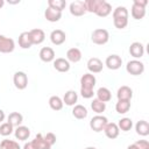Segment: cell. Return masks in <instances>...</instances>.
Masks as SVG:
<instances>
[{
    "label": "cell",
    "mask_w": 149,
    "mask_h": 149,
    "mask_svg": "<svg viewBox=\"0 0 149 149\" xmlns=\"http://www.w3.org/2000/svg\"><path fill=\"white\" fill-rule=\"evenodd\" d=\"M97 79L92 73H84L80 78V94L85 99H91L94 94L93 88L95 86Z\"/></svg>",
    "instance_id": "cell-1"
},
{
    "label": "cell",
    "mask_w": 149,
    "mask_h": 149,
    "mask_svg": "<svg viewBox=\"0 0 149 149\" xmlns=\"http://www.w3.org/2000/svg\"><path fill=\"white\" fill-rule=\"evenodd\" d=\"M91 40L94 44H98V45H104L108 42L109 40V33L108 30L104 29V28H98V29H94L92 31V35H91Z\"/></svg>",
    "instance_id": "cell-2"
},
{
    "label": "cell",
    "mask_w": 149,
    "mask_h": 149,
    "mask_svg": "<svg viewBox=\"0 0 149 149\" xmlns=\"http://www.w3.org/2000/svg\"><path fill=\"white\" fill-rule=\"evenodd\" d=\"M126 71L132 76H140L144 71V64L139 59H132L127 63Z\"/></svg>",
    "instance_id": "cell-3"
},
{
    "label": "cell",
    "mask_w": 149,
    "mask_h": 149,
    "mask_svg": "<svg viewBox=\"0 0 149 149\" xmlns=\"http://www.w3.org/2000/svg\"><path fill=\"white\" fill-rule=\"evenodd\" d=\"M107 123H108V120H107L106 116L100 115V114H97L95 116H93V118L91 119V121H90V127H91V129H92L93 132L99 133V132H102V130H104V128H105V126H106Z\"/></svg>",
    "instance_id": "cell-4"
},
{
    "label": "cell",
    "mask_w": 149,
    "mask_h": 149,
    "mask_svg": "<svg viewBox=\"0 0 149 149\" xmlns=\"http://www.w3.org/2000/svg\"><path fill=\"white\" fill-rule=\"evenodd\" d=\"M13 83L17 90H24L28 86V76L23 71H16L13 76Z\"/></svg>",
    "instance_id": "cell-5"
},
{
    "label": "cell",
    "mask_w": 149,
    "mask_h": 149,
    "mask_svg": "<svg viewBox=\"0 0 149 149\" xmlns=\"http://www.w3.org/2000/svg\"><path fill=\"white\" fill-rule=\"evenodd\" d=\"M15 49V42L13 38L0 35V52L9 54Z\"/></svg>",
    "instance_id": "cell-6"
},
{
    "label": "cell",
    "mask_w": 149,
    "mask_h": 149,
    "mask_svg": "<svg viewBox=\"0 0 149 149\" xmlns=\"http://www.w3.org/2000/svg\"><path fill=\"white\" fill-rule=\"evenodd\" d=\"M70 13L73 15V16H83L85 13H86V7H85V2L84 1H73L70 3Z\"/></svg>",
    "instance_id": "cell-7"
},
{
    "label": "cell",
    "mask_w": 149,
    "mask_h": 149,
    "mask_svg": "<svg viewBox=\"0 0 149 149\" xmlns=\"http://www.w3.org/2000/svg\"><path fill=\"white\" fill-rule=\"evenodd\" d=\"M105 65L109 69V70H118L121 68L122 65V58L119 56V55H109L106 61H105Z\"/></svg>",
    "instance_id": "cell-8"
},
{
    "label": "cell",
    "mask_w": 149,
    "mask_h": 149,
    "mask_svg": "<svg viewBox=\"0 0 149 149\" xmlns=\"http://www.w3.org/2000/svg\"><path fill=\"white\" fill-rule=\"evenodd\" d=\"M87 69L90 71V73H99L102 71L104 69V64L98 58V57H92L87 61Z\"/></svg>",
    "instance_id": "cell-9"
},
{
    "label": "cell",
    "mask_w": 149,
    "mask_h": 149,
    "mask_svg": "<svg viewBox=\"0 0 149 149\" xmlns=\"http://www.w3.org/2000/svg\"><path fill=\"white\" fill-rule=\"evenodd\" d=\"M65 40H66V35H65V33L62 29H55L50 34V41L55 45L63 44L65 42Z\"/></svg>",
    "instance_id": "cell-10"
},
{
    "label": "cell",
    "mask_w": 149,
    "mask_h": 149,
    "mask_svg": "<svg viewBox=\"0 0 149 149\" xmlns=\"http://www.w3.org/2000/svg\"><path fill=\"white\" fill-rule=\"evenodd\" d=\"M129 54L132 57H134L135 59L141 58L144 54V47L141 42H133L129 45Z\"/></svg>",
    "instance_id": "cell-11"
},
{
    "label": "cell",
    "mask_w": 149,
    "mask_h": 149,
    "mask_svg": "<svg viewBox=\"0 0 149 149\" xmlns=\"http://www.w3.org/2000/svg\"><path fill=\"white\" fill-rule=\"evenodd\" d=\"M38 56H40L41 61L42 62H45V63H50V62H54L55 61V51L50 47H43L40 50Z\"/></svg>",
    "instance_id": "cell-12"
},
{
    "label": "cell",
    "mask_w": 149,
    "mask_h": 149,
    "mask_svg": "<svg viewBox=\"0 0 149 149\" xmlns=\"http://www.w3.org/2000/svg\"><path fill=\"white\" fill-rule=\"evenodd\" d=\"M111 13H112V6H111V3L107 2V1H105V0H101L94 14L98 15V16H100V17H106Z\"/></svg>",
    "instance_id": "cell-13"
},
{
    "label": "cell",
    "mask_w": 149,
    "mask_h": 149,
    "mask_svg": "<svg viewBox=\"0 0 149 149\" xmlns=\"http://www.w3.org/2000/svg\"><path fill=\"white\" fill-rule=\"evenodd\" d=\"M104 132H105V135L111 140L116 139L119 136V134H120V129H119V127H118V125L115 122H108L105 126Z\"/></svg>",
    "instance_id": "cell-14"
},
{
    "label": "cell",
    "mask_w": 149,
    "mask_h": 149,
    "mask_svg": "<svg viewBox=\"0 0 149 149\" xmlns=\"http://www.w3.org/2000/svg\"><path fill=\"white\" fill-rule=\"evenodd\" d=\"M29 35H30L33 44H41L45 40V34L40 28H34V29L29 30Z\"/></svg>",
    "instance_id": "cell-15"
},
{
    "label": "cell",
    "mask_w": 149,
    "mask_h": 149,
    "mask_svg": "<svg viewBox=\"0 0 149 149\" xmlns=\"http://www.w3.org/2000/svg\"><path fill=\"white\" fill-rule=\"evenodd\" d=\"M116 97H118V100H129L133 98V90L129 87V86H120L118 88V92H116Z\"/></svg>",
    "instance_id": "cell-16"
},
{
    "label": "cell",
    "mask_w": 149,
    "mask_h": 149,
    "mask_svg": "<svg viewBox=\"0 0 149 149\" xmlns=\"http://www.w3.org/2000/svg\"><path fill=\"white\" fill-rule=\"evenodd\" d=\"M54 68L58 72H68L70 70V63L68 62L66 58L59 57V58H56L54 61Z\"/></svg>",
    "instance_id": "cell-17"
},
{
    "label": "cell",
    "mask_w": 149,
    "mask_h": 149,
    "mask_svg": "<svg viewBox=\"0 0 149 149\" xmlns=\"http://www.w3.org/2000/svg\"><path fill=\"white\" fill-rule=\"evenodd\" d=\"M62 100H63V104H65L66 106H74L77 100H78V94H77L76 91L69 90V91L65 92Z\"/></svg>",
    "instance_id": "cell-18"
},
{
    "label": "cell",
    "mask_w": 149,
    "mask_h": 149,
    "mask_svg": "<svg viewBox=\"0 0 149 149\" xmlns=\"http://www.w3.org/2000/svg\"><path fill=\"white\" fill-rule=\"evenodd\" d=\"M66 59L69 63H78L81 59V51L78 48H70L66 51Z\"/></svg>",
    "instance_id": "cell-19"
},
{
    "label": "cell",
    "mask_w": 149,
    "mask_h": 149,
    "mask_svg": "<svg viewBox=\"0 0 149 149\" xmlns=\"http://www.w3.org/2000/svg\"><path fill=\"white\" fill-rule=\"evenodd\" d=\"M14 135L20 141H26L30 136V129L26 126H19L14 129Z\"/></svg>",
    "instance_id": "cell-20"
},
{
    "label": "cell",
    "mask_w": 149,
    "mask_h": 149,
    "mask_svg": "<svg viewBox=\"0 0 149 149\" xmlns=\"http://www.w3.org/2000/svg\"><path fill=\"white\" fill-rule=\"evenodd\" d=\"M44 17L49 21V22H57L61 20L62 17V12H58L56 9H52L50 7H48L44 12Z\"/></svg>",
    "instance_id": "cell-21"
},
{
    "label": "cell",
    "mask_w": 149,
    "mask_h": 149,
    "mask_svg": "<svg viewBox=\"0 0 149 149\" xmlns=\"http://www.w3.org/2000/svg\"><path fill=\"white\" fill-rule=\"evenodd\" d=\"M19 45L22 49H29L33 45V42H31L30 35H29V31H22L19 35Z\"/></svg>",
    "instance_id": "cell-22"
},
{
    "label": "cell",
    "mask_w": 149,
    "mask_h": 149,
    "mask_svg": "<svg viewBox=\"0 0 149 149\" xmlns=\"http://www.w3.org/2000/svg\"><path fill=\"white\" fill-rule=\"evenodd\" d=\"M22 121H23V116H22V114L19 113V112H12V113L7 116V122L10 123L13 127H19V126H21Z\"/></svg>",
    "instance_id": "cell-23"
},
{
    "label": "cell",
    "mask_w": 149,
    "mask_h": 149,
    "mask_svg": "<svg viewBox=\"0 0 149 149\" xmlns=\"http://www.w3.org/2000/svg\"><path fill=\"white\" fill-rule=\"evenodd\" d=\"M135 130H136V133H137L139 135H141V136H147V135H149V123H148V121H146V120H140V121H137L136 125H135Z\"/></svg>",
    "instance_id": "cell-24"
},
{
    "label": "cell",
    "mask_w": 149,
    "mask_h": 149,
    "mask_svg": "<svg viewBox=\"0 0 149 149\" xmlns=\"http://www.w3.org/2000/svg\"><path fill=\"white\" fill-rule=\"evenodd\" d=\"M97 99L106 104L112 99V93L107 87H99L97 91Z\"/></svg>",
    "instance_id": "cell-25"
},
{
    "label": "cell",
    "mask_w": 149,
    "mask_h": 149,
    "mask_svg": "<svg viewBox=\"0 0 149 149\" xmlns=\"http://www.w3.org/2000/svg\"><path fill=\"white\" fill-rule=\"evenodd\" d=\"M72 115L78 120H83L87 116V109L83 105H74L72 109Z\"/></svg>",
    "instance_id": "cell-26"
},
{
    "label": "cell",
    "mask_w": 149,
    "mask_h": 149,
    "mask_svg": "<svg viewBox=\"0 0 149 149\" xmlns=\"http://www.w3.org/2000/svg\"><path fill=\"white\" fill-rule=\"evenodd\" d=\"M33 143L36 147V149H51V147L48 144V142L45 141L44 136L41 133L35 136V139L33 140Z\"/></svg>",
    "instance_id": "cell-27"
},
{
    "label": "cell",
    "mask_w": 149,
    "mask_h": 149,
    "mask_svg": "<svg viewBox=\"0 0 149 149\" xmlns=\"http://www.w3.org/2000/svg\"><path fill=\"white\" fill-rule=\"evenodd\" d=\"M130 13H132V16L135 20H141L146 15V7H141V6L136 5V3H133Z\"/></svg>",
    "instance_id": "cell-28"
},
{
    "label": "cell",
    "mask_w": 149,
    "mask_h": 149,
    "mask_svg": "<svg viewBox=\"0 0 149 149\" xmlns=\"http://www.w3.org/2000/svg\"><path fill=\"white\" fill-rule=\"evenodd\" d=\"M130 109V101L129 100H118L115 104V111L119 114H126Z\"/></svg>",
    "instance_id": "cell-29"
},
{
    "label": "cell",
    "mask_w": 149,
    "mask_h": 149,
    "mask_svg": "<svg viewBox=\"0 0 149 149\" xmlns=\"http://www.w3.org/2000/svg\"><path fill=\"white\" fill-rule=\"evenodd\" d=\"M63 100L58 95H52L49 98V106L54 111H61L63 108Z\"/></svg>",
    "instance_id": "cell-30"
},
{
    "label": "cell",
    "mask_w": 149,
    "mask_h": 149,
    "mask_svg": "<svg viewBox=\"0 0 149 149\" xmlns=\"http://www.w3.org/2000/svg\"><path fill=\"white\" fill-rule=\"evenodd\" d=\"M91 108H92L93 112H95L97 114H101V113L105 112V109H106V104L102 102V101H100L99 99L94 98V99L92 100V102H91Z\"/></svg>",
    "instance_id": "cell-31"
},
{
    "label": "cell",
    "mask_w": 149,
    "mask_h": 149,
    "mask_svg": "<svg viewBox=\"0 0 149 149\" xmlns=\"http://www.w3.org/2000/svg\"><path fill=\"white\" fill-rule=\"evenodd\" d=\"M116 125H118V127H119L120 130H122V132H128V130H130L132 127H133V121H132V119H129V118H122V119L119 120V122H118Z\"/></svg>",
    "instance_id": "cell-32"
},
{
    "label": "cell",
    "mask_w": 149,
    "mask_h": 149,
    "mask_svg": "<svg viewBox=\"0 0 149 149\" xmlns=\"http://www.w3.org/2000/svg\"><path fill=\"white\" fill-rule=\"evenodd\" d=\"M66 6V2L64 0H48V7L56 9L58 12H62Z\"/></svg>",
    "instance_id": "cell-33"
},
{
    "label": "cell",
    "mask_w": 149,
    "mask_h": 149,
    "mask_svg": "<svg viewBox=\"0 0 149 149\" xmlns=\"http://www.w3.org/2000/svg\"><path fill=\"white\" fill-rule=\"evenodd\" d=\"M0 149H21L19 143L13 140H2L0 143Z\"/></svg>",
    "instance_id": "cell-34"
},
{
    "label": "cell",
    "mask_w": 149,
    "mask_h": 149,
    "mask_svg": "<svg viewBox=\"0 0 149 149\" xmlns=\"http://www.w3.org/2000/svg\"><path fill=\"white\" fill-rule=\"evenodd\" d=\"M112 16L113 17H128V9L125 6H118L115 9H113Z\"/></svg>",
    "instance_id": "cell-35"
},
{
    "label": "cell",
    "mask_w": 149,
    "mask_h": 149,
    "mask_svg": "<svg viewBox=\"0 0 149 149\" xmlns=\"http://www.w3.org/2000/svg\"><path fill=\"white\" fill-rule=\"evenodd\" d=\"M101 0H85V7H86V12H90V13H95L99 3H100Z\"/></svg>",
    "instance_id": "cell-36"
},
{
    "label": "cell",
    "mask_w": 149,
    "mask_h": 149,
    "mask_svg": "<svg viewBox=\"0 0 149 149\" xmlns=\"http://www.w3.org/2000/svg\"><path fill=\"white\" fill-rule=\"evenodd\" d=\"M13 132H14V127H13L10 123H8V122H2V123L0 125V135H2V136H8V135H10Z\"/></svg>",
    "instance_id": "cell-37"
},
{
    "label": "cell",
    "mask_w": 149,
    "mask_h": 149,
    "mask_svg": "<svg viewBox=\"0 0 149 149\" xmlns=\"http://www.w3.org/2000/svg\"><path fill=\"white\" fill-rule=\"evenodd\" d=\"M113 23H114L115 28L123 29L128 24V17H113Z\"/></svg>",
    "instance_id": "cell-38"
},
{
    "label": "cell",
    "mask_w": 149,
    "mask_h": 149,
    "mask_svg": "<svg viewBox=\"0 0 149 149\" xmlns=\"http://www.w3.org/2000/svg\"><path fill=\"white\" fill-rule=\"evenodd\" d=\"M44 139H45V141L48 142V144H49L50 147H52V146L56 143V135H55L54 133H47V134L44 135Z\"/></svg>",
    "instance_id": "cell-39"
},
{
    "label": "cell",
    "mask_w": 149,
    "mask_h": 149,
    "mask_svg": "<svg viewBox=\"0 0 149 149\" xmlns=\"http://www.w3.org/2000/svg\"><path fill=\"white\" fill-rule=\"evenodd\" d=\"M134 144L139 149H149V142L147 140H137L136 142H134Z\"/></svg>",
    "instance_id": "cell-40"
},
{
    "label": "cell",
    "mask_w": 149,
    "mask_h": 149,
    "mask_svg": "<svg viewBox=\"0 0 149 149\" xmlns=\"http://www.w3.org/2000/svg\"><path fill=\"white\" fill-rule=\"evenodd\" d=\"M133 3H136V5L141 6V7H146L148 5V1L147 0H134Z\"/></svg>",
    "instance_id": "cell-41"
},
{
    "label": "cell",
    "mask_w": 149,
    "mask_h": 149,
    "mask_svg": "<svg viewBox=\"0 0 149 149\" xmlns=\"http://www.w3.org/2000/svg\"><path fill=\"white\" fill-rule=\"evenodd\" d=\"M23 149H36V147L34 146L33 141H30V142H27V143H24V146H23Z\"/></svg>",
    "instance_id": "cell-42"
},
{
    "label": "cell",
    "mask_w": 149,
    "mask_h": 149,
    "mask_svg": "<svg viewBox=\"0 0 149 149\" xmlns=\"http://www.w3.org/2000/svg\"><path fill=\"white\" fill-rule=\"evenodd\" d=\"M5 118H6V115H5V112H3L2 109H0V122H2V121L5 120Z\"/></svg>",
    "instance_id": "cell-43"
},
{
    "label": "cell",
    "mask_w": 149,
    "mask_h": 149,
    "mask_svg": "<svg viewBox=\"0 0 149 149\" xmlns=\"http://www.w3.org/2000/svg\"><path fill=\"white\" fill-rule=\"evenodd\" d=\"M127 149H139V148H137V147H136V146L133 143V144H129V146L127 147Z\"/></svg>",
    "instance_id": "cell-44"
},
{
    "label": "cell",
    "mask_w": 149,
    "mask_h": 149,
    "mask_svg": "<svg viewBox=\"0 0 149 149\" xmlns=\"http://www.w3.org/2000/svg\"><path fill=\"white\" fill-rule=\"evenodd\" d=\"M3 5H5V1H3V0H0V8H1Z\"/></svg>",
    "instance_id": "cell-45"
},
{
    "label": "cell",
    "mask_w": 149,
    "mask_h": 149,
    "mask_svg": "<svg viewBox=\"0 0 149 149\" xmlns=\"http://www.w3.org/2000/svg\"><path fill=\"white\" fill-rule=\"evenodd\" d=\"M85 149H97L95 147H87V148H85Z\"/></svg>",
    "instance_id": "cell-46"
}]
</instances>
